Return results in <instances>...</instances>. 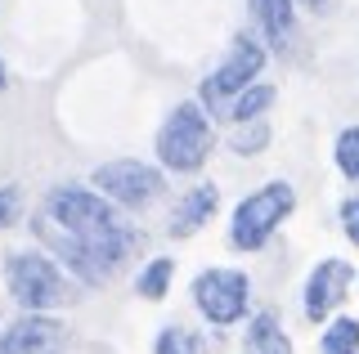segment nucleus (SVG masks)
<instances>
[{
  "label": "nucleus",
  "mask_w": 359,
  "mask_h": 354,
  "mask_svg": "<svg viewBox=\"0 0 359 354\" xmlns=\"http://www.w3.org/2000/svg\"><path fill=\"white\" fill-rule=\"evenodd\" d=\"M36 238L54 251L50 260H59L67 278L86 287H104L121 274L135 251H140V229L130 225V215H121V206H112L108 197H99L90 184H54L45 193L36 220H32Z\"/></svg>",
  "instance_id": "1"
},
{
  "label": "nucleus",
  "mask_w": 359,
  "mask_h": 354,
  "mask_svg": "<svg viewBox=\"0 0 359 354\" xmlns=\"http://www.w3.org/2000/svg\"><path fill=\"white\" fill-rule=\"evenodd\" d=\"M211 148H216V126H211V113L194 99L171 108V117L157 130V157H162L166 171L175 175H194L207 166Z\"/></svg>",
  "instance_id": "3"
},
{
  "label": "nucleus",
  "mask_w": 359,
  "mask_h": 354,
  "mask_svg": "<svg viewBox=\"0 0 359 354\" xmlns=\"http://www.w3.org/2000/svg\"><path fill=\"white\" fill-rule=\"evenodd\" d=\"M153 354H207L202 337L194 327H180V323H166L153 341Z\"/></svg>",
  "instance_id": "16"
},
{
  "label": "nucleus",
  "mask_w": 359,
  "mask_h": 354,
  "mask_svg": "<svg viewBox=\"0 0 359 354\" xmlns=\"http://www.w3.org/2000/svg\"><path fill=\"white\" fill-rule=\"evenodd\" d=\"M22 215V189L18 184H0V229H9Z\"/></svg>",
  "instance_id": "19"
},
{
  "label": "nucleus",
  "mask_w": 359,
  "mask_h": 354,
  "mask_svg": "<svg viewBox=\"0 0 359 354\" xmlns=\"http://www.w3.org/2000/svg\"><path fill=\"white\" fill-rule=\"evenodd\" d=\"M269 143V121L256 117V121H238L229 135V153H238V157H256V153H265Z\"/></svg>",
  "instance_id": "17"
},
{
  "label": "nucleus",
  "mask_w": 359,
  "mask_h": 354,
  "mask_svg": "<svg viewBox=\"0 0 359 354\" xmlns=\"http://www.w3.org/2000/svg\"><path fill=\"white\" fill-rule=\"evenodd\" d=\"M63 337V323L54 314H22L18 323L0 332V354H50Z\"/></svg>",
  "instance_id": "9"
},
{
  "label": "nucleus",
  "mask_w": 359,
  "mask_h": 354,
  "mask_svg": "<svg viewBox=\"0 0 359 354\" xmlns=\"http://www.w3.org/2000/svg\"><path fill=\"white\" fill-rule=\"evenodd\" d=\"M216 211H220V189L216 184H194V189L175 202L171 220H166V234L171 238H194V234H202V229L211 225Z\"/></svg>",
  "instance_id": "10"
},
{
  "label": "nucleus",
  "mask_w": 359,
  "mask_h": 354,
  "mask_svg": "<svg viewBox=\"0 0 359 354\" xmlns=\"http://www.w3.org/2000/svg\"><path fill=\"white\" fill-rule=\"evenodd\" d=\"M5 81H9V76H5V63H0V85H5Z\"/></svg>",
  "instance_id": "22"
},
{
  "label": "nucleus",
  "mask_w": 359,
  "mask_h": 354,
  "mask_svg": "<svg viewBox=\"0 0 359 354\" xmlns=\"http://www.w3.org/2000/svg\"><path fill=\"white\" fill-rule=\"evenodd\" d=\"M5 287L27 314H50V309L76 301L67 269L59 260H50L45 251H14L5 260Z\"/></svg>",
  "instance_id": "2"
},
{
  "label": "nucleus",
  "mask_w": 359,
  "mask_h": 354,
  "mask_svg": "<svg viewBox=\"0 0 359 354\" xmlns=\"http://www.w3.org/2000/svg\"><path fill=\"white\" fill-rule=\"evenodd\" d=\"M261 72H265V45H261V41H252V36H238V41H233V50H229V59H224L220 68L202 81V108L220 113V108L229 104L238 90H247Z\"/></svg>",
  "instance_id": "7"
},
{
  "label": "nucleus",
  "mask_w": 359,
  "mask_h": 354,
  "mask_svg": "<svg viewBox=\"0 0 359 354\" xmlns=\"http://www.w3.org/2000/svg\"><path fill=\"white\" fill-rule=\"evenodd\" d=\"M269 108H274V85H261V81H252L247 90H238V94H233V99L220 108L216 117H224V121H233V126H238V121H256V117H265Z\"/></svg>",
  "instance_id": "13"
},
{
  "label": "nucleus",
  "mask_w": 359,
  "mask_h": 354,
  "mask_svg": "<svg viewBox=\"0 0 359 354\" xmlns=\"http://www.w3.org/2000/svg\"><path fill=\"white\" fill-rule=\"evenodd\" d=\"M351 283H355L351 260L328 256V260L314 264L310 278H306V296H301V305H306V318H310V323H328V314L346 301Z\"/></svg>",
  "instance_id": "8"
},
{
  "label": "nucleus",
  "mask_w": 359,
  "mask_h": 354,
  "mask_svg": "<svg viewBox=\"0 0 359 354\" xmlns=\"http://www.w3.org/2000/svg\"><path fill=\"white\" fill-rule=\"evenodd\" d=\"M171 278H175V260L171 256H157L140 269V278H135V292L144 296V301H162L166 292H171Z\"/></svg>",
  "instance_id": "14"
},
{
  "label": "nucleus",
  "mask_w": 359,
  "mask_h": 354,
  "mask_svg": "<svg viewBox=\"0 0 359 354\" xmlns=\"http://www.w3.org/2000/svg\"><path fill=\"white\" fill-rule=\"evenodd\" d=\"M319 354H359V318H351V314L332 318L319 341Z\"/></svg>",
  "instance_id": "15"
},
{
  "label": "nucleus",
  "mask_w": 359,
  "mask_h": 354,
  "mask_svg": "<svg viewBox=\"0 0 359 354\" xmlns=\"http://www.w3.org/2000/svg\"><path fill=\"white\" fill-rule=\"evenodd\" d=\"M292 211H297V193H292L287 180L261 184V189L247 193L238 202V211L229 215V242L238 251H261Z\"/></svg>",
  "instance_id": "4"
},
{
  "label": "nucleus",
  "mask_w": 359,
  "mask_h": 354,
  "mask_svg": "<svg viewBox=\"0 0 359 354\" xmlns=\"http://www.w3.org/2000/svg\"><path fill=\"white\" fill-rule=\"evenodd\" d=\"M332 162H337V171H341L346 180L359 184V126H346L341 135H337V143H332Z\"/></svg>",
  "instance_id": "18"
},
{
  "label": "nucleus",
  "mask_w": 359,
  "mask_h": 354,
  "mask_svg": "<svg viewBox=\"0 0 359 354\" xmlns=\"http://www.w3.org/2000/svg\"><path fill=\"white\" fill-rule=\"evenodd\" d=\"M297 5H306V9H314V14H328V5H332V0H297Z\"/></svg>",
  "instance_id": "21"
},
{
  "label": "nucleus",
  "mask_w": 359,
  "mask_h": 354,
  "mask_svg": "<svg viewBox=\"0 0 359 354\" xmlns=\"http://www.w3.org/2000/svg\"><path fill=\"white\" fill-rule=\"evenodd\" d=\"M90 189L99 197H108L112 206H121V211H144L149 202H157L166 189L162 171L140 157H117V162H104L95 166V175H90Z\"/></svg>",
  "instance_id": "5"
},
{
  "label": "nucleus",
  "mask_w": 359,
  "mask_h": 354,
  "mask_svg": "<svg viewBox=\"0 0 359 354\" xmlns=\"http://www.w3.org/2000/svg\"><path fill=\"white\" fill-rule=\"evenodd\" d=\"M256 23H261L269 45L283 50L297 31V0H256Z\"/></svg>",
  "instance_id": "11"
},
{
  "label": "nucleus",
  "mask_w": 359,
  "mask_h": 354,
  "mask_svg": "<svg viewBox=\"0 0 359 354\" xmlns=\"http://www.w3.org/2000/svg\"><path fill=\"white\" fill-rule=\"evenodd\" d=\"M341 229H346V238L359 247V197H346L341 202Z\"/></svg>",
  "instance_id": "20"
},
{
  "label": "nucleus",
  "mask_w": 359,
  "mask_h": 354,
  "mask_svg": "<svg viewBox=\"0 0 359 354\" xmlns=\"http://www.w3.org/2000/svg\"><path fill=\"white\" fill-rule=\"evenodd\" d=\"M194 305L202 309V318L216 327H233L247 318V305H252V278L243 269H202L194 278Z\"/></svg>",
  "instance_id": "6"
},
{
  "label": "nucleus",
  "mask_w": 359,
  "mask_h": 354,
  "mask_svg": "<svg viewBox=\"0 0 359 354\" xmlns=\"http://www.w3.org/2000/svg\"><path fill=\"white\" fill-rule=\"evenodd\" d=\"M247 354H292V337L283 332L274 309L252 318V327H247Z\"/></svg>",
  "instance_id": "12"
}]
</instances>
